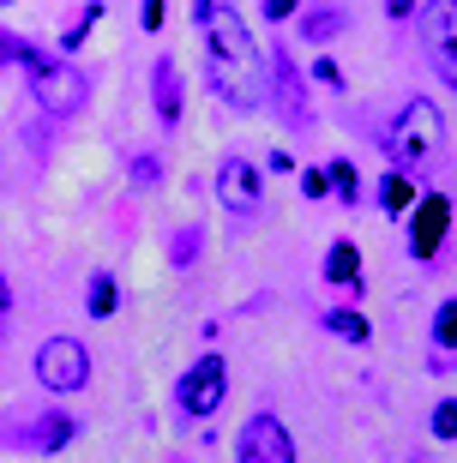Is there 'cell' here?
Listing matches in <instances>:
<instances>
[{"label": "cell", "instance_id": "28", "mask_svg": "<svg viewBox=\"0 0 457 463\" xmlns=\"http://www.w3.org/2000/svg\"><path fill=\"white\" fill-rule=\"evenodd\" d=\"M386 13L391 18H409V13H415V0H386Z\"/></svg>", "mask_w": 457, "mask_h": 463}, {"label": "cell", "instance_id": "14", "mask_svg": "<svg viewBox=\"0 0 457 463\" xmlns=\"http://www.w3.org/2000/svg\"><path fill=\"white\" fill-rule=\"evenodd\" d=\"M343 24H349V13H338V6H319V13H307V18H301V36L313 43V49H319V43H331V36L343 31Z\"/></svg>", "mask_w": 457, "mask_h": 463}, {"label": "cell", "instance_id": "15", "mask_svg": "<svg viewBox=\"0 0 457 463\" xmlns=\"http://www.w3.org/2000/svg\"><path fill=\"white\" fill-rule=\"evenodd\" d=\"M85 307H90V319H109V313L120 307V283L109 271H97L90 277V295H85Z\"/></svg>", "mask_w": 457, "mask_h": 463}, {"label": "cell", "instance_id": "27", "mask_svg": "<svg viewBox=\"0 0 457 463\" xmlns=\"http://www.w3.org/2000/svg\"><path fill=\"white\" fill-rule=\"evenodd\" d=\"M6 313H13V289H6V277H0V331H6Z\"/></svg>", "mask_w": 457, "mask_h": 463}, {"label": "cell", "instance_id": "22", "mask_svg": "<svg viewBox=\"0 0 457 463\" xmlns=\"http://www.w3.org/2000/svg\"><path fill=\"white\" fill-rule=\"evenodd\" d=\"M452 433H457V403L445 397L440 410H433V439H452Z\"/></svg>", "mask_w": 457, "mask_h": 463}, {"label": "cell", "instance_id": "9", "mask_svg": "<svg viewBox=\"0 0 457 463\" xmlns=\"http://www.w3.org/2000/svg\"><path fill=\"white\" fill-rule=\"evenodd\" d=\"M452 229V199L445 193H427L422 199V217H415V259H433L440 253V235Z\"/></svg>", "mask_w": 457, "mask_h": 463}, {"label": "cell", "instance_id": "4", "mask_svg": "<svg viewBox=\"0 0 457 463\" xmlns=\"http://www.w3.org/2000/svg\"><path fill=\"white\" fill-rule=\"evenodd\" d=\"M223 397H229V367H223V355H199L181 373V385H175V403H181V415H193V421H211V415L223 410Z\"/></svg>", "mask_w": 457, "mask_h": 463}, {"label": "cell", "instance_id": "21", "mask_svg": "<svg viewBox=\"0 0 457 463\" xmlns=\"http://www.w3.org/2000/svg\"><path fill=\"white\" fill-rule=\"evenodd\" d=\"M31 61H36V49L24 43V36H6V31H0V67H31Z\"/></svg>", "mask_w": 457, "mask_h": 463}, {"label": "cell", "instance_id": "11", "mask_svg": "<svg viewBox=\"0 0 457 463\" xmlns=\"http://www.w3.org/2000/svg\"><path fill=\"white\" fill-rule=\"evenodd\" d=\"M271 72H277V103H283V120H307V79L295 72V54L277 49Z\"/></svg>", "mask_w": 457, "mask_h": 463}, {"label": "cell", "instance_id": "20", "mask_svg": "<svg viewBox=\"0 0 457 463\" xmlns=\"http://www.w3.org/2000/svg\"><path fill=\"white\" fill-rule=\"evenodd\" d=\"M325 181H331V187H338V199H349V205H356V163H349V156H338V163H331V169H325Z\"/></svg>", "mask_w": 457, "mask_h": 463}, {"label": "cell", "instance_id": "5", "mask_svg": "<svg viewBox=\"0 0 457 463\" xmlns=\"http://www.w3.org/2000/svg\"><path fill=\"white\" fill-rule=\"evenodd\" d=\"M36 379L49 385V392H85L90 385V355L79 337H49V344L36 349Z\"/></svg>", "mask_w": 457, "mask_h": 463}, {"label": "cell", "instance_id": "10", "mask_svg": "<svg viewBox=\"0 0 457 463\" xmlns=\"http://www.w3.org/2000/svg\"><path fill=\"white\" fill-rule=\"evenodd\" d=\"M72 433H79V428H72L67 415H36V421H24V428L13 433V446L18 451H61Z\"/></svg>", "mask_w": 457, "mask_h": 463}, {"label": "cell", "instance_id": "2", "mask_svg": "<svg viewBox=\"0 0 457 463\" xmlns=\"http://www.w3.org/2000/svg\"><path fill=\"white\" fill-rule=\"evenodd\" d=\"M445 145V120L440 109L427 103V97H409L404 109H397V120H391V138L386 151L397 156V163H427V156Z\"/></svg>", "mask_w": 457, "mask_h": 463}, {"label": "cell", "instance_id": "16", "mask_svg": "<svg viewBox=\"0 0 457 463\" xmlns=\"http://www.w3.org/2000/svg\"><path fill=\"white\" fill-rule=\"evenodd\" d=\"M325 326L338 331V337H349V344H367V319H361L356 307H338V313H325Z\"/></svg>", "mask_w": 457, "mask_h": 463}, {"label": "cell", "instance_id": "23", "mask_svg": "<svg viewBox=\"0 0 457 463\" xmlns=\"http://www.w3.org/2000/svg\"><path fill=\"white\" fill-rule=\"evenodd\" d=\"M157 175H163V163H157V156H138V163H133V181H138V187H151Z\"/></svg>", "mask_w": 457, "mask_h": 463}, {"label": "cell", "instance_id": "8", "mask_svg": "<svg viewBox=\"0 0 457 463\" xmlns=\"http://www.w3.org/2000/svg\"><path fill=\"white\" fill-rule=\"evenodd\" d=\"M452 36H457V6H452V0H433V6L422 13V49H427V61H433V72H440L445 85H457Z\"/></svg>", "mask_w": 457, "mask_h": 463}, {"label": "cell", "instance_id": "17", "mask_svg": "<svg viewBox=\"0 0 457 463\" xmlns=\"http://www.w3.org/2000/svg\"><path fill=\"white\" fill-rule=\"evenodd\" d=\"M379 199H386V211L397 217V211H409V205H415V187H409L404 175H386V181H379Z\"/></svg>", "mask_w": 457, "mask_h": 463}, {"label": "cell", "instance_id": "3", "mask_svg": "<svg viewBox=\"0 0 457 463\" xmlns=\"http://www.w3.org/2000/svg\"><path fill=\"white\" fill-rule=\"evenodd\" d=\"M31 97L49 115H79L90 103V79L72 61H54V54H36L31 61Z\"/></svg>", "mask_w": 457, "mask_h": 463}, {"label": "cell", "instance_id": "24", "mask_svg": "<svg viewBox=\"0 0 457 463\" xmlns=\"http://www.w3.org/2000/svg\"><path fill=\"white\" fill-rule=\"evenodd\" d=\"M301 187L313 193V199H325V187H331V181H325V169H307V175H301Z\"/></svg>", "mask_w": 457, "mask_h": 463}, {"label": "cell", "instance_id": "25", "mask_svg": "<svg viewBox=\"0 0 457 463\" xmlns=\"http://www.w3.org/2000/svg\"><path fill=\"white\" fill-rule=\"evenodd\" d=\"M295 6H301V0H265V18H289Z\"/></svg>", "mask_w": 457, "mask_h": 463}, {"label": "cell", "instance_id": "26", "mask_svg": "<svg viewBox=\"0 0 457 463\" xmlns=\"http://www.w3.org/2000/svg\"><path fill=\"white\" fill-rule=\"evenodd\" d=\"M163 24V0H145V31H157Z\"/></svg>", "mask_w": 457, "mask_h": 463}, {"label": "cell", "instance_id": "1", "mask_svg": "<svg viewBox=\"0 0 457 463\" xmlns=\"http://www.w3.org/2000/svg\"><path fill=\"white\" fill-rule=\"evenodd\" d=\"M193 18L205 31V79L229 109L265 103V49L253 43L247 18L229 0H193Z\"/></svg>", "mask_w": 457, "mask_h": 463}, {"label": "cell", "instance_id": "7", "mask_svg": "<svg viewBox=\"0 0 457 463\" xmlns=\"http://www.w3.org/2000/svg\"><path fill=\"white\" fill-rule=\"evenodd\" d=\"M259 193H265V175H259L247 156H223L217 163V199H223L229 217H253Z\"/></svg>", "mask_w": 457, "mask_h": 463}, {"label": "cell", "instance_id": "29", "mask_svg": "<svg viewBox=\"0 0 457 463\" xmlns=\"http://www.w3.org/2000/svg\"><path fill=\"white\" fill-rule=\"evenodd\" d=\"M0 6H6V0H0Z\"/></svg>", "mask_w": 457, "mask_h": 463}, {"label": "cell", "instance_id": "19", "mask_svg": "<svg viewBox=\"0 0 457 463\" xmlns=\"http://www.w3.org/2000/svg\"><path fill=\"white\" fill-rule=\"evenodd\" d=\"M199 247H205V235H199V229H181V235L169 241V265H181V271H186V265L199 259Z\"/></svg>", "mask_w": 457, "mask_h": 463}, {"label": "cell", "instance_id": "13", "mask_svg": "<svg viewBox=\"0 0 457 463\" xmlns=\"http://www.w3.org/2000/svg\"><path fill=\"white\" fill-rule=\"evenodd\" d=\"M325 277H331V283H349V289H356V277H361V253H356V241H331V253H325Z\"/></svg>", "mask_w": 457, "mask_h": 463}, {"label": "cell", "instance_id": "12", "mask_svg": "<svg viewBox=\"0 0 457 463\" xmlns=\"http://www.w3.org/2000/svg\"><path fill=\"white\" fill-rule=\"evenodd\" d=\"M151 97H157V120H163V127H181V67H175L169 54H163L157 72H151Z\"/></svg>", "mask_w": 457, "mask_h": 463}, {"label": "cell", "instance_id": "6", "mask_svg": "<svg viewBox=\"0 0 457 463\" xmlns=\"http://www.w3.org/2000/svg\"><path fill=\"white\" fill-rule=\"evenodd\" d=\"M235 463H295V439L277 415H253L235 433Z\"/></svg>", "mask_w": 457, "mask_h": 463}, {"label": "cell", "instance_id": "18", "mask_svg": "<svg viewBox=\"0 0 457 463\" xmlns=\"http://www.w3.org/2000/svg\"><path fill=\"white\" fill-rule=\"evenodd\" d=\"M433 344L452 355L457 349V301H440V313H433Z\"/></svg>", "mask_w": 457, "mask_h": 463}]
</instances>
